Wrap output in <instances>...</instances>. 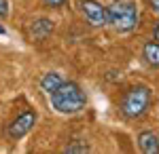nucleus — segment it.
<instances>
[{
  "label": "nucleus",
  "instance_id": "obj_1",
  "mask_svg": "<svg viewBox=\"0 0 159 154\" xmlns=\"http://www.w3.org/2000/svg\"><path fill=\"white\" fill-rule=\"evenodd\" d=\"M49 99H51V108L60 114H76L87 104L83 89L76 83H70V80H64L53 93H49Z\"/></svg>",
  "mask_w": 159,
  "mask_h": 154
},
{
  "label": "nucleus",
  "instance_id": "obj_2",
  "mask_svg": "<svg viewBox=\"0 0 159 154\" xmlns=\"http://www.w3.org/2000/svg\"><path fill=\"white\" fill-rule=\"evenodd\" d=\"M108 25H112L117 32H132L140 21V13L134 0H112L108 6Z\"/></svg>",
  "mask_w": 159,
  "mask_h": 154
},
{
  "label": "nucleus",
  "instance_id": "obj_3",
  "mask_svg": "<svg viewBox=\"0 0 159 154\" xmlns=\"http://www.w3.org/2000/svg\"><path fill=\"white\" fill-rule=\"evenodd\" d=\"M148 104H151V89L144 84L132 87L121 99V112L127 118H138L147 112Z\"/></svg>",
  "mask_w": 159,
  "mask_h": 154
},
{
  "label": "nucleus",
  "instance_id": "obj_4",
  "mask_svg": "<svg viewBox=\"0 0 159 154\" xmlns=\"http://www.w3.org/2000/svg\"><path fill=\"white\" fill-rule=\"evenodd\" d=\"M79 9L83 13V17L87 19V24H91L93 28H104L108 25V13L106 6H102L96 0H79Z\"/></svg>",
  "mask_w": 159,
  "mask_h": 154
},
{
  "label": "nucleus",
  "instance_id": "obj_5",
  "mask_svg": "<svg viewBox=\"0 0 159 154\" xmlns=\"http://www.w3.org/2000/svg\"><path fill=\"white\" fill-rule=\"evenodd\" d=\"M36 118L38 116H36L34 110H28V112H24V114H19V116L7 127V135H9L11 139H21L24 135H28L30 131L34 129Z\"/></svg>",
  "mask_w": 159,
  "mask_h": 154
},
{
  "label": "nucleus",
  "instance_id": "obj_6",
  "mask_svg": "<svg viewBox=\"0 0 159 154\" xmlns=\"http://www.w3.org/2000/svg\"><path fill=\"white\" fill-rule=\"evenodd\" d=\"M53 32V21L47 19V17H40V19H34L30 28H28V34L32 40H45L47 36Z\"/></svg>",
  "mask_w": 159,
  "mask_h": 154
},
{
  "label": "nucleus",
  "instance_id": "obj_7",
  "mask_svg": "<svg viewBox=\"0 0 159 154\" xmlns=\"http://www.w3.org/2000/svg\"><path fill=\"white\" fill-rule=\"evenodd\" d=\"M138 148L144 154H159V137L153 131H142L138 135Z\"/></svg>",
  "mask_w": 159,
  "mask_h": 154
},
{
  "label": "nucleus",
  "instance_id": "obj_8",
  "mask_svg": "<svg viewBox=\"0 0 159 154\" xmlns=\"http://www.w3.org/2000/svg\"><path fill=\"white\" fill-rule=\"evenodd\" d=\"M61 83H64V78H61V74H57V72H47V74L40 78V87H43V91L47 95L53 93Z\"/></svg>",
  "mask_w": 159,
  "mask_h": 154
},
{
  "label": "nucleus",
  "instance_id": "obj_9",
  "mask_svg": "<svg viewBox=\"0 0 159 154\" xmlns=\"http://www.w3.org/2000/svg\"><path fill=\"white\" fill-rule=\"evenodd\" d=\"M142 57L148 66L159 68V42H147L142 49Z\"/></svg>",
  "mask_w": 159,
  "mask_h": 154
},
{
  "label": "nucleus",
  "instance_id": "obj_10",
  "mask_svg": "<svg viewBox=\"0 0 159 154\" xmlns=\"http://www.w3.org/2000/svg\"><path fill=\"white\" fill-rule=\"evenodd\" d=\"M64 152H89V146L85 142H81V139H76L74 143H68L64 148Z\"/></svg>",
  "mask_w": 159,
  "mask_h": 154
},
{
  "label": "nucleus",
  "instance_id": "obj_11",
  "mask_svg": "<svg viewBox=\"0 0 159 154\" xmlns=\"http://www.w3.org/2000/svg\"><path fill=\"white\" fill-rule=\"evenodd\" d=\"M66 2H68V0H43V4L49 6V9H61Z\"/></svg>",
  "mask_w": 159,
  "mask_h": 154
},
{
  "label": "nucleus",
  "instance_id": "obj_12",
  "mask_svg": "<svg viewBox=\"0 0 159 154\" xmlns=\"http://www.w3.org/2000/svg\"><path fill=\"white\" fill-rule=\"evenodd\" d=\"M9 0H0V19H4V17H9Z\"/></svg>",
  "mask_w": 159,
  "mask_h": 154
},
{
  "label": "nucleus",
  "instance_id": "obj_13",
  "mask_svg": "<svg viewBox=\"0 0 159 154\" xmlns=\"http://www.w3.org/2000/svg\"><path fill=\"white\" fill-rule=\"evenodd\" d=\"M148 4H151V9L155 13H159V0H148Z\"/></svg>",
  "mask_w": 159,
  "mask_h": 154
},
{
  "label": "nucleus",
  "instance_id": "obj_14",
  "mask_svg": "<svg viewBox=\"0 0 159 154\" xmlns=\"http://www.w3.org/2000/svg\"><path fill=\"white\" fill-rule=\"evenodd\" d=\"M153 36H155V42H159V24L155 25V30H153Z\"/></svg>",
  "mask_w": 159,
  "mask_h": 154
},
{
  "label": "nucleus",
  "instance_id": "obj_15",
  "mask_svg": "<svg viewBox=\"0 0 159 154\" xmlns=\"http://www.w3.org/2000/svg\"><path fill=\"white\" fill-rule=\"evenodd\" d=\"M4 32H7V30H4V25H2V24H0V36H2V34H4Z\"/></svg>",
  "mask_w": 159,
  "mask_h": 154
}]
</instances>
